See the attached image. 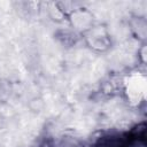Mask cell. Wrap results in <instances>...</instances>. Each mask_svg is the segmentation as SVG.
<instances>
[{"instance_id": "cell-1", "label": "cell", "mask_w": 147, "mask_h": 147, "mask_svg": "<svg viewBox=\"0 0 147 147\" xmlns=\"http://www.w3.org/2000/svg\"><path fill=\"white\" fill-rule=\"evenodd\" d=\"M86 45L96 51V52H105L111 46V39L110 34L105 25L98 24L92 25L86 31L82 33Z\"/></svg>"}, {"instance_id": "cell-2", "label": "cell", "mask_w": 147, "mask_h": 147, "mask_svg": "<svg viewBox=\"0 0 147 147\" xmlns=\"http://www.w3.org/2000/svg\"><path fill=\"white\" fill-rule=\"evenodd\" d=\"M69 20L71 22V25L75 29L79 30L82 33L93 25V16H92V14L88 10L83 9V8L72 10L70 13V15H69Z\"/></svg>"}, {"instance_id": "cell-3", "label": "cell", "mask_w": 147, "mask_h": 147, "mask_svg": "<svg viewBox=\"0 0 147 147\" xmlns=\"http://www.w3.org/2000/svg\"><path fill=\"white\" fill-rule=\"evenodd\" d=\"M13 93V84L10 80L0 77V103H6Z\"/></svg>"}]
</instances>
